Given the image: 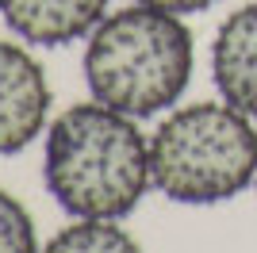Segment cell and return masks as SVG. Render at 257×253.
Masks as SVG:
<instances>
[{"instance_id": "1", "label": "cell", "mask_w": 257, "mask_h": 253, "mask_svg": "<svg viewBox=\"0 0 257 253\" xmlns=\"http://www.w3.org/2000/svg\"><path fill=\"white\" fill-rule=\"evenodd\" d=\"M43 180L77 219H123L150 188V142L135 119L100 104H73L50 123Z\"/></svg>"}, {"instance_id": "2", "label": "cell", "mask_w": 257, "mask_h": 253, "mask_svg": "<svg viewBox=\"0 0 257 253\" xmlns=\"http://www.w3.org/2000/svg\"><path fill=\"white\" fill-rule=\"evenodd\" d=\"M192 31L181 16L131 4L96 23L85 46L92 100L131 119H146L181 100L192 81Z\"/></svg>"}, {"instance_id": "3", "label": "cell", "mask_w": 257, "mask_h": 253, "mask_svg": "<svg viewBox=\"0 0 257 253\" xmlns=\"http://www.w3.org/2000/svg\"><path fill=\"white\" fill-rule=\"evenodd\" d=\"M257 177V131L223 100L177 107L150 138V180L173 203H223Z\"/></svg>"}, {"instance_id": "4", "label": "cell", "mask_w": 257, "mask_h": 253, "mask_svg": "<svg viewBox=\"0 0 257 253\" xmlns=\"http://www.w3.org/2000/svg\"><path fill=\"white\" fill-rule=\"evenodd\" d=\"M50 115V81L20 42L0 39V158L20 154L43 135Z\"/></svg>"}, {"instance_id": "5", "label": "cell", "mask_w": 257, "mask_h": 253, "mask_svg": "<svg viewBox=\"0 0 257 253\" xmlns=\"http://www.w3.org/2000/svg\"><path fill=\"white\" fill-rule=\"evenodd\" d=\"M211 73L226 104L257 119V0L223 20L211 46Z\"/></svg>"}, {"instance_id": "6", "label": "cell", "mask_w": 257, "mask_h": 253, "mask_svg": "<svg viewBox=\"0 0 257 253\" xmlns=\"http://www.w3.org/2000/svg\"><path fill=\"white\" fill-rule=\"evenodd\" d=\"M12 35L35 46H65L96 31L107 0H0Z\"/></svg>"}, {"instance_id": "7", "label": "cell", "mask_w": 257, "mask_h": 253, "mask_svg": "<svg viewBox=\"0 0 257 253\" xmlns=\"http://www.w3.org/2000/svg\"><path fill=\"white\" fill-rule=\"evenodd\" d=\"M43 253H142L119 219H81L43 245Z\"/></svg>"}, {"instance_id": "8", "label": "cell", "mask_w": 257, "mask_h": 253, "mask_svg": "<svg viewBox=\"0 0 257 253\" xmlns=\"http://www.w3.org/2000/svg\"><path fill=\"white\" fill-rule=\"evenodd\" d=\"M0 253H39L31 211L4 188H0Z\"/></svg>"}, {"instance_id": "9", "label": "cell", "mask_w": 257, "mask_h": 253, "mask_svg": "<svg viewBox=\"0 0 257 253\" xmlns=\"http://www.w3.org/2000/svg\"><path fill=\"white\" fill-rule=\"evenodd\" d=\"M135 4H150V8L173 12V16H188V12H207L219 0H135Z\"/></svg>"}, {"instance_id": "10", "label": "cell", "mask_w": 257, "mask_h": 253, "mask_svg": "<svg viewBox=\"0 0 257 253\" xmlns=\"http://www.w3.org/2000/svg\"><path fill=\"white\" fill-rule=\"evenodd\" d=\"M253 184H257V177H253Z\"/></svg>"}]
</instances>
